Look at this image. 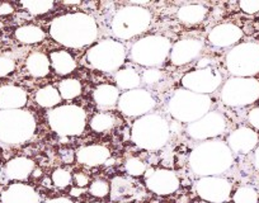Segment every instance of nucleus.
I'll list each match as a JSON object with an SVG mask.
<instances>
[{
    "label": "nucleus",
    "instance_id": "1",
    "mask_svg": "<svg viewBox=\"0 0 259 203\" xmlns=\"http://www.w3.org/2000/svg\"><path fill=\"white\" fill-rule=\"evenodd\" d=\"M98 24L88 13L62 14L50 24V36L69 48H81L93 44L98 38Z\"/></svg>",
    "mask_w": 259,
    "mask_h": 203
},
{
    "label": "nucleus",
    "instance_id": "2",
    "mask_svg": "<svg viewBox=\"0 0 259 203\" xmlns=\"http://www.w3.org/2000/svg\"><path fill=\"white\" fill-rule=\"evenodd\" d=\"M234 163L233 151L221 140L198 143L189 154V168L196 175L219 177L228 172Z\"/></svg>",
    "mask_w": 259,
    "mask_h": 203
},
{
    "label": "nucleus",
    "instance_id": "3",
    "mask_svg": "<svg viewBox=\"0 0 259 203\" xmlns=\"http://www.w3.org/2000/svg\"><path fill=\"white\" fill-rule=\"evenodd\" d=\"M170 123L158 113L138 118L131 128V140L139 147L149 151L163 148L170 138Z\"/></svg>",
    "mask_w": 259,
    "mask_h": 203
},
{
    "label": "nucleus",
    "instance_id": "4",
    "mask_svg": "<svg viewBox=\"0 0 259 203\" xmlns=\"http://www.w3.org/2000/svg\"><path fill=\"white\" fill-rule=\"evenodd\" d=\"M212 106V100L208 95L193 93L187 89L174 91L168 100L166 110L176 121L182 123H193L207 115Z\"/></svg>",
    "mask_w": 259,
    "mask_h": 203
},
{
    "label": "nucleus",
    "instance_id": "5",
    "mask_svg": "<svg viewBox=\"0 0 259 203\" xmlns=\"http://www.w3.org/2000/svg\"><path fill=\"white\" fill-rule=\"evenodd\" d=\"M36 118L29 111H0V141L9 145L24 143L36 132Z\"/></svg>",
    "mask_w": 259,
    "mask_h": 203
},
{
    "label": "nucleus",
    "instance_id": "6",
    "mask_svg": "<svg viewBox=\"0 0 259 203\" xmlns=\"http://www.w3.org/2000/svg\"><path fill=\"white\" fill-rule=\"evenodd\" d=\"M151 21L153 16L149 9L130 4L114 14L111 21V31L116 38L127 41L148 31Z\"/></svg>",
    "mask_w": 259,
    "mask_h": 203
},
{
    "label": "nucleus",
    "instance_id": "7",
    "mask_svg": "<svg viewBox=\"0 0 259 203\" xmlns=\"http://www.w3.org/2000/svg\"><path fill=\"white\" fill-rule=\"evenodd\" d=\"M170 39L159 34H150L140 38L130 49V59L145 68H159L170 55Z\"/></svg>",
    "mask_w": 259,
    "mask_h": 203
},
{
    "label": "nucleus",
    "instance_id": "8",
    "mask_svg": "<svg viewBox=\"0 0 259 203\" xmlns=\"http://www.w3.org/2000/svg\"><path fill=\"white\" fill-rule=\"evenodd\" d=\"M47 121L60 137H73L84 132L87 126V113L76 105H64L52 108L47 115Z\"/></svg>",
    "mask_w": 259,
    "mask_h": 203
},
{
    "label": "nucleus",
    "instance_id": "9",
    "mask_svg": "<svg viewBox=\"0 0 259 203\" xmlns=\"http://www.w3.org/2000/svg\"><path fill=\"white\" fill-rule=\"evenodd\" d=\"M87 61L92 68L99 71L117 73L126 61V48L116 39H103L89 48Z\"/></svg>",
    "mask_w": 259,
    "mask_h": 203
},
{
    "label": "nucleus",
    "instance_id": "10",
    "mask_svg": "<svg viewBox=\"0 0 259 203\" xmlns=\"http://www.w3.org/2000/svg\"><path fill=\"white\" fill-rule=\"evenodd\" d=\"M226 69L235 78H253L259 73V43L243 42L226 55Z\"/></svg>",
    "mask_w": 259,
    "mask_h": 203
},
{
    "label": "nucleus",
    "instance_id": "11",
    "mask_svg": "<svg viewBox=\"0 0 259 203\" xmlns=\"http://www.w3.org/2000/svg\"><path fill=\"white\" fill-rule=\"evenodd\" d=\"M220 98L228 107H245L259 99V80L254 78H230L223 85Z\"/></svg>",
    "mask_w": 259,
    "mask_h": 203
},
{
    "label": "nucleus",
    "instance_id": "12",
    "mask_svg": "<svg viewBox=\"0 0 259 203\" xmlns=\"http://www.w3.org/2000/svg\"><path fill=\"white\" fill-rule=\"evenodd\" d=\"M221 83H223V75L212 65L187 73L182 78V85L184 89L203 95H208L218 90L221 86Z\"/></svg>",
    "mask_w": 259,
    "mask_h": 203
},
{
    "label": "nucleus",
    "instance_id": "13",
    "mask_svg": "<svg viewBox=\"0 0 259 203\" xmlns=\"http://www.w3.org/2000/svg\"><path fill=\"white\" fill-rule=\"evenodd\" d=\"M228 127L225 116L218 111H211L198 121L187 125V135L193 140H215L225 132Z\"/></svg>",
    "mask_w": 259,
    "mask_h": 203
},
{
    "label": "nucleus",
    "instance_id": "14",
    "mask_svg": "<svg viewBox=\"0 0 259 203\" xmlns=\"http://www.w3.org/2000/svg\"><path fill=\"white\" fill-rule=\"evenodd\" d=\"M117 106L119 111L128 117H143L151 113L155 108L156 102L150 91L139 88L122 93Z\"/></svg>",
    "mask_w": 259,
    "mask_h": 203
},
{
    "label": "nucleus",
    "instance_id": "15",
    "mask_svg": "<svg viewBox=\"0 0 259 203\" xmlns=\"http://www.w3.org/2000/svg\"><path fill=\"white\" fill-rule=\"evenodd\" d=\"M231 183L221 177H202L196 183V192L210 203H225L230 199Z\"/></svg>",
    "mask_w": 259,
    "mask_h": 203
},
{
    "label": "nucleus",
    "instance_id": "16",
    "mask_svg": "<svg viewBox=\"0 0 259 203\" xmlns=\"http://www.w3.org/2000/svg\"><path fill=\"white\" fill-rule=\"evenodd\" d=\"M203 46V41L200 38H184L177 41L171 46L169 55L171 64L176 66H184L197 60L202 54Z\"/></svg>",
    "mask_w": 259,
    "mask_h": 203
},
{
    "label": "nucleus",
    "instance_id": "17",
    "mask_svg": "<svg viewBox=\"0 0 259 203\" xmlns=\"http://www.w3.org/2000/svg\"><path fill=\"white\" fill-rule=\"evenodd\" d=\"M146 185L155 194L166 195L177 192L181 183L173 170L153 169L146 175Z\"/></svg>",
    "mask_w": 259,
    "mask_h": 203
},
{
    "label": "nucleus",
    "instance_id": "18",
    "mask_svg": "<svg viewBox=\"0 0 259 203\" xmlns=\"http://www.w3.org/2000/svg\"><path fill=\"white\" fill-rule=\"evenodd\" d=\"M243 37L240 27L234 23H221L213 27L208 33V42L218 48H226L238 43Z\"/></svg>",
    "mask_w": 259,
    "mask_h": 203
},
{
    "label": "nucleus",
    "instance_id": "19",
    "mask_svg": "<svg viewBox=\"0 0 259 203\" xmlns=\"http://www.w3.org/2000/svg\"><path fill=\"white\" fill-rule=\"evenodd\" d=\"M226 143L233 154H248L256 147L258 133L249 127H239L228 136Z\"/></svg>",
    "mask_w": 259,
    "mask_h": 203
},
{
    "label": "nucleus",
    "instance_id": "20",
    "mask_svg": "<svg viewBox=\"0 0 259 203\" xmlns=\"http://www.w3.org/2000/svg\"><path fill=\"white\" fill-rule=\"evenodd\" d=\"M39 200L37 190L24 183L11 184L2 193V203H39Z\"/></svg>",
    "mask_w": 259,
    "mask_h": 203
},
{
    "label": "nucleus",
    "instance_id": "21",
    "mask_svg": "<svg viewBox=\"0 0 259 203\" xmlns=\"http://www.w3.org/2000/svg\"><path fill=\"white\" fill-rule=\"evenodd\" d=\"M27 91L17 85H3L0 88V111L22 110L27 105Z\"/></svg>",
    "mask_w": 259,
    "mask_h": 203
},
{
    "label": "nucleus",
    "instance_id": "22",
    "mask_svg": "<svg viewBox=\"0 0 259 203\" xmlns=\"http://www.w3.org/2000/svg\"><path fill=\"white\" fill-rule=\"evenodd\" d=\"M111 157V151L103 145H87L76 151L75 158L79 164L87 167H98L104 164Z\"/></svg>",
    "mask_w": 259,
    "mask_h": 203
},
{
    "label": "nucleus",
    "instance_id": "23",
    "mask_svg": "<svg viewBox=\"0 0 259 203\" xmlns=\"http://www.w3.org/2000/svg\"><path fill=\"white\" fill-rule=\"evenodd\" d=\"M34 163L33 160L26 157H18L9 160L6 165L7 178L12 180H24L33 173Z\"/></svg>",
    "mask_w": 259,
    "mask_h": 203
},
{
    "label": "nucleus",
    "instance_id": "24",
    "mask_svg": "<svg viewBox=\"0 0 259 203\" xmlns=\"http://www.w3.org/2000/svg\"><path fill=\"white\" fill-rule=\"evenodd\" d=\"M93 99L101 108H112L118 103L119 89L112 84H101L93 91Z\"/></svg>",
    "mask_w": 259,
    "mask_h": 203
},
{
    "label": "nucleus",
    "instance_id": "25",
    "mask_svg": "<svg viewBox=\"0 0 259 203\" xmlns=\"http://www.w3.org/2000/svg\"><path fill=\"white\" fill-rule=\"evenodd\" d=\"M50 63H51V68L54 69L55 73L61 76L69 75L76 68V61L74 60L73 56L68 51H62V49L52 51L50 54Z\"/></svg>",
    "mask_w": 259,
    "mask_h": 203
},
{
    "label": "nucleus",
    "instance_id": "26",
    "mask_svg": "<svg viewBox=\"0 0 259 203\" xmlns=\"http://www.w3.org/2000/svg\"><path fill=\"white\" fill-rule=\"evenodd\" d=\"M178 19L184 24H193L201 23L207 16V8L202 4H186L178 9Z\"/></svg>",
    "mask_w": 259,
    "mask_h": 203
},
{
    "label": "nucleus",
    "instance_id": "27",
    "mask_svg": "<svg viewBox=\"0 0 259 203\" xmlns=\"http://www.w3.org/2000/svg\"><path fill=\"white\" fill-rule=\"evenodd\" d=\"M114 81H116V86L122 90H134V89H139L141 85V76L138 71L134 68L121 69L114 74Z\"/></svg>",
    "mask_w": 259,
    "mask_h": 203
},
{
    "label": "nucleus",
    "instance_id": "28",
    "mask_svg": "<svg viewBox=\"0 0 259 203\" xmlns=\"http://www.w3.org/2000/svg\"><path fill=\"white\" fill-rule=\"evenodd\" d=\"M26 66L28 73L34 78H44L49 75L51 63L50 58L44 53H33L27 58Z\"/></svg>",
    "mask_w": 259,
    "mask_h": 203
},
{
    "label": "nucleus",
    "instance_id": "29",
    "mask_svg": "<svg viewBox=\"0 0 259 203\" xmlns=\"http://www.w3.org/2000/svg\"><path fill=\"white\" fill-rule=\"evenodd\" d=\"M16 38L22 43L34 44L44 41L46 38V33L38 26L26 24V26H22L16 29Z\"/></svg>",
    "mask_w": 259,
    "mask_h": 203
},
{
    "label": "nucleus",
    "instance_id": "30",
    "mask_svg": "<svg viewBox=\"0 0 259 203\" xmlns=\"http://www.w3.org/2000/svg\"><path fill=\"white\" fill-rule=\"evenodd\" d=\"M34 99H36L37 105L41 107L55 108L60 105L62 98L59 93V89L52 85H46L37 90Z\"/></svg>",
    "mask_w": 259,
    "mask_h": 203
},
{
    "label": "nucleus",
    "instance_id": "31",
    "mask_svg": "<svg viewBox=\"0 0 259 203\" xmlns=\"http://www.w3.org/2000/svg\"><path fill=\"white\" fill-rule=\"evenodd\" d=\"M81 90H83L81 83L78 80V79H74V78L64 79L59 85L60 95H61L62 99H66V100L75 99L76 96L80 95Z\"/></svg>",
    "mask_w": 259,
    "mask_h": 203
},
{
    "label": "nucleus",
    "instance_id": "32",
    "mask_svg": "<svg viewBox=\"0 0 259 203\" xmlns=\"http://www.w3.org/2000/svg\"><path fill=\"white\" fill-rule=\"evenodd\" d=\"M134 192V182L126 178H114L111 184L112 199H121L123 197H128Z\"/></svg>",
    "mask_w": 259,
    "mask_h": 203
},
{
    "label": "nucleus",
    "instance_id": "33",
    "mask_svg": "<svg viewBox=\"0 0 259 203\" xmlns=\"http://www.w3.org/2000/svg\"><path fill=\"white\" fill-rule=\"evenodd\" d=\"M116 121L109 113H97L91 120V128L96 132H106L114 126Z\"/></svg>",
    "mask_w": 259,
    "mask_h": 203
},
{
    "label": "nucleus",
    "instance_id": "34",
    "mask_svg": "<svg viewBox=\"0 0 259 203\" xmlns=\"http://www.w3.org/2000/svg\"><path fill=\"white\" fill-rule=\"evenodd\" d=\"M21 4L33 16H41V14L47 13L55 6L52 0H28V2H22Z\"/></svg>",
    "mask_w": 259,
    "mask_h": 203
},
{
    "label": "nucleus",
    "instance_id": "35",
    "mask_svg": "<svg viewBox=\"0 0 259 203\" xmlns=\"http://www.w3.org/2000/svg\"><path fill=\"white\" fill-rule=\"evenodd\" d=\"M234 203H256L258 202V193L251 187H240L234 194Z\"/></svg>",
    "mask_w": 259,
    "mask_h": 203
},
{
    "label": "nucleus",
    "instance_id": "36",
    "mask_svg": "<svg viewBox=\"0 0 259 203\" xmlns=\"http://www.w3.org/2000/svg\"><path fill=\"white\" fill-rule=\"evenodd\" d=\"M124 170L131 177H140L146 173V165L138 158H130L124 164Z\"/></svg>",
    "mask_w": 259,
    "mask_h": 203
},
{
    "label": "nucleus",
    "instance_id": "37",
    "mask_svg": "<svg viewBox=\"0 0 259 203\" xmlns=\"http://www.w3.org/2000/svg\"><path fill=\"white\" fill-rule=\"evenodd\" d=\"M52 183H54L56 187L59 188H66L73 180V177H71L70 172L66 169H62V168H59V169L55 170L52 173Z\"/></svg>",
    "mask_w": 259,
    "mask_h": 203
},
{
    "label": "nucleus",
    "instance_id": "38",
    "mask_svg": "<svg viewBox=\"0 0 259 203\" xmlns=\"http://www.w3.org/2000/svg\"><path fill=\"white\" fill-rule=\"evenodd\" d=\"M164 74L160 69L158 68H151V69H146L145 71L141 75V81L146 85H155L158 84L159 81L163 79Z\"/></svg>",
    "mask_w": 259,
    "mask_h": 203
},
{
    "label": "nucleus",
    "instance_id": "39",
    "mask_svg": "<svg viewBox=\"0 0 259 203\" xmlns=\"http://www.w3.org/2000/svg\"><path fill=\"white\" fill-rule=\"evenodd\" d=\"M109 190H111V188H109L108 183H107L106 180H102V179L94 180V182L91 184V188H89L91 194L98 198L106 197V195L109 193Z\"/></svg>",
    "mask_w": 259,
    "mask_h": 203
},
{
    "label": "nucleus",
    "instance_id": "40",
    "mask_svg": "<svg viewBox=\"0 0 259 203\" xmlns=\"http://www.w3.org/2000/svg\"><path fill=\"white\" fill-rule=\"evenodd\" d=\"M16 69V63L8 56H0V78L9 75Z\"/></svg>",
    "mask_w": 259,
    "mask_h": 203
},
{
    "label": "nucleus",
    "instance_id": "41",
    "mask_svg": "<svg viewBox=\"0 0 259 203\" xmlns=\"http://www.w3.org/2000/svg\"><path fill=\"white\" fill-rule=\"evenodd\" d=\"M241 11L246 14H254L259 12V0H241L239 3Z\"/></svg>",
    "mask_w": 259,
    "mask_h": 203
},
{
    "label": "nucleus",
    "instance_id": "42",
    "mask_svg": "<svg viewBox=\"0 0 259 203\" xmlns=\"http://www.w3.org/2000/svg\"><path fill=\"white\" fill-rule=\"evenodd\" d=\"M248 121H249V123H250V125L253 126L254 128L259 130V106H258V107L253 108V110H251L250 112H249Z\"/></svg>",
    "mask_w": 259,
    "mask_h": 203
},
{
    "label": "nucleus",
    "instance_id": "43",
    "mask_svg": "<svg viewBox=\"0 0 259 203\" xmlns=\"http://www.w3.org/2000/svg\"><path fill=\"white\" fill-rule=\"evenodd\" d=\"M74 180H75V183L78 184V187L80 188L85 187L87 184H89L88 175L84 174V173H76L75 177H74Z\"/></svg>",
    "mask_w": 259,
    "mask_h": 203
},
{
    "label": "nucleus",
    "instance_id": "44",
    "mask_svg": "<svg viewBox=\"0 0 259 203\" xmlns=\"http://www.w3.org/2000/svg\"><path fill=\"white\" fill-rule=\"evenodd\" d=\"M14 12L13 7L9 3H2L0 4V16H8Z\"/></svg>",
    "mask_w": 259,
    "mask_h": 203
},
{
    "label": "nucleus",
    "instance_id": "45",
    "mask_svg": "<svg viewBox=\"0 0 259 203\" xmlns=\"http://www.w3.org/2000/svg\"><path fill=\"white\" fill-rule=\"evenodd\" d=\"M46 203H74V202L71 199H69V198L59 197V198H52V199L47 200Z\"/></svg>",
    "mask_w": 259,
    "mask_h": 203
},
{
    "label": "nucleus",
    "instance_id": "46",
    "mask_svg": "<svg viewBox=\"0 0 259 203\" xmlns=\"http://www.w3.org/2000/svg\"><path fill=\"white\" fill-rule=\"evenodd\" d=\"M254 165H255L256 169L259 170V146L256 147L255 153H254Z\"/></svg>",
    "mask_w": 259,
    "mask_h": 203
},
{
    "label": "nucleus",
    "instance_id": "47",
    "mask_svg": "<svg viewBox=\"0 0 259 203\" xmlns=\"http://www.w3.org/2000/svg\"><path fill=\"white\" fill-rule=\"evenodd\" d=\"M66 6H76V4H80V2H65Z\"/></svg>",
    "mask_w": 259,
    "mask_h": 203
},
{
    "label": "nucleus",
    "instance_id": "48",
    "mask_svg": "<svg viewBox=\"0 0 259 203\" xmlns=\"http://www.w3.org/2000/svg\"><path fill=\"white\" fill-rule=\"evenodd\" d=\"M2 178H3V172H2V168H0V180H2Z\"/></svg>",
    "mask_w": 259,
    "mask_h": 203
},
{
    "label": "nucleus",
    "instance_id": "49",
    "mask_svg": "<svg viewBox=\"0 0 259 203\" xmlns=\"http://www.w3.org/2000/svg\"><path fill=\"white\" fill-rule=\"evenodd\" d=\"M121 203H133V202H121Z\"/></svg>",
    "mask_w": 259,
    "mask_h": 203
},
{
    "label": "nucleus",
    "instance_id": "50",
    "mask_svg": "<svg viewBox=\"0 0 259 203\" xmlns=\"http://www.w3.org/2000/svg\"><path fill=\"white\" fill-rule=\"evenodd\" d=\"M92 203H99V202H92Z\"/></svg>",
    "mask_w": 259,
    "mask_h": 203
}]
</instances>
